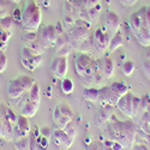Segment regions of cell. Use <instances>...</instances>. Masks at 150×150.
Returning a JSON list of instances; mask_svg holds the SVG:
<instances>
[{
  "instance_id": "1",
  "label": "cell",
  "mask_w": 150,
  "mask_h": 150,
  "mask_svg": "<svg viewBox=\"0 0 150 150\" xmlns=\"http://www.w3.org/2000/svg\"><path fill=\"white\" fill-rule=\"evenodd\" d=\"M108 132L112 141L121 143L125 148H131L136 139V126L132 121H119L113 119L108 125Z\"/></svg>"
},
{
  "instance_id": "2",
  "label": "cell",
  "mask_w": 150,
  "mask_h": 150,
  "mask_svg": "<svg viewBox=\"0 0 150 150\" xmlns=\"http://www.w3.org/2000/svg\"><path fill=\"white\" fill-rule=\"evenodd\" d=\"M41 25V10L35 0H28L22 10L23 31H37Z\"/></svg>"
},
{
  "instance_id": "3",
  "label": "cell",
  "mask_w": 150,
  "mask_h": 150,
  "mask_svg": "<svg viewBox=\"0 0 150 150\" xmlns=\"http://www.w3.org/2000/svg\"><path fill=\"white\" fill-rule=\"evenodd\" d=\"M35 84V79L29 76H19L16 79L8 82L7 85V96L10 98H18L24 93L30 91Z\"/></svg>"
},
{
  "instance_id": "4",
  "label": "cell",
  "mask_w": 150,
  "mask_h": 150,
  "mask_svg": "<svg viewBox=\"0 0 150 150\" xmlns=\"http://www.w3.org/2000/svg\"><path fill=\"white\" fill-rule=\"evenodd\" d=\"M90 27L89 25H82V24H74L70 29L69 37H70V45L73 49H78L79 46L90 36Z\"/></svg>"
},
{
  "instance_id": "5",
  "label": "cell",
  "mask_w": 150,
  "mask_h": 150,
  "mask_svg": "<svg viewBox=\"0 0 150 150\" xmlns=\"http://www.w3.org/2000/svg\"><path fill=\"white\" fill-rule=\"evenodd\" d=\"M37 39H39L47 48L55 46L58 33L54 25H46L37 30Z\"/></svg>"
},
{
  "instance_id": "6",
  "label": "cell",
  "mask_w": 150,
  "mask_h": 150,
  "mask_svg": "<svg viewBox=\"0 0 150 150\" xmlns=\"http://www.w3.org/2000/svg\"><path fill=\"white\" fill-rule=\"evenodd\" d=\"M67 69H69L67 57H55L52 59L51 65H49V70H51L52 74L58 79L65 78Z\"/></svg>"
},
{
  "instance_id": "7",
  "label": "cell",
  "mask_w": 150,
  "mask_h": 150,
  "mask_svg": "<svg viewBox=\"0 0 150 150\" xmlns=\"http://www.w3.org/2000/svg\"><path fill=\"white\" fill-rule=\"evenodd\" d=\"M93 40H94V46L100 53H103L106 49L109 47L110 39H109V34L107 28H98L95 30L93 35Z\"/></svg>"
},
{
  "instance_id": "8",
  "label": "cell",
  "mask_w": 150,
  "mask_h": 150,
  "mask_svg": "<svg viewBox=\"0 0 150 150\" xmlns=\"http://www.w3.org/2000/svg\"><path fill=\"white\" fill-rule=\"evenodd\" d=\"M120 97L112 90L109 85L102 86L101 89H98V102L102 106H113L115 107Z\"/></svg>"
},
{
  "instance_id": "9",
  "label": "cell",
  "mask_w": 150,
  "mask_h": 150,
  "mask_svg": "<svg viewBox=\"0 0 150 150\" xmlns=\"http://www.w3.org/2000/svg\"><path fill=\"white\" fill-rule=\"evenodd\" d=\"M52 139L60 150H67L73 143V139L66 133V131L59 129H55L52 132Z\"/></svg>"
},
{
  "instance_id": "10",
  "label": "cell",
  "mask_w": 150,
  "mask_h": 150,
  "mask_svg": "<svg viewBox=\"0 0 150 150\" xmlns=\"http://www.w3.org/2000/svg\"><path fill=\"white\" fill-rule=\"evenodd\" d=\"M133 96L134 95L131 94V93L125 94L124 96L120 97V100L118 101V103L115 106L121 113L127 118L134 117L133 115Z\"/></svg>"
},
{
  "instance_id": "11",
  "label": "cell",
  "mask_w": 150,
  "mask_h": 150,
  "mask_svg": "<svg viewBox=\"0 0 150 150\" xmlns=\"http://www.w3.org/2000/svg\"><path fill=\"white\" fill-rule=\"evenodd\" d=\"M98 61H100V72H101L102 77L106 79H109L114 74V70H115L114 61L109 57L98 59Z\"/></svg>"
},
{
  "instance_id": "12",
  "label": "cell",
  "mask_w": 150,
  "mask_h": 150,
  "mask_svg": "<svg viewBox=\"0 0 150 150\" xmlns=\"http://www.w3.org/2000/svg\"><path fill=\"white\" fill-rule=\"evenodd\" d=\"M120 17L113 11H108L106 15V28L108 31L115 34L120 29Z\"/></svg>"
},
{
  "instance_id": "13",
  "label": "cell",
  "mask_w": 150,
  "mask_h": 150,
  "mask_svg": "<svg viewBox=\"0 0 150 150\" xmlns=\"http://www.w3.org/2000/svg\"><path fill=\"white\" fill-rule=\"evenodd\" d=\"M112 112H113V106H102V108L100 109L95 115V124L101 125V124L106 122L107 120H109Z\"/></svg>"
},
{
  "instance_id": "14",
  "label": "cell",
  "mask_w": 150,
  "mask_h": 150,
  "mask_svg": "<svg viewBox=\"0 0 150 150\" xmlns=\"http://www.w3.org/2000/svg\"><path fill=\"white\" fill-rule=\"evenodd\" d=\"M39 107H40V103L39 102H35V101H28L22 106V109H21V114L22 115H25L27 118H31L36 114V112L39 110Z\"/></svg>"
},
{
  "instance_id": "15",
  "label": "cell",
  "mask_w": 150,
  "mask_h": 150,
  "mask_svg": "<svg viewBox=\"0 0 150 150\" xmlns=\"http://www.w3.org/2000/svg\"><path fill=\"white\" fill-rule=\"evenodd\" d=\"M25 47H28L34 54H39V55H42L45 53V51H46V48H47L39 39H36L33 42L25 43Z\"/></svg>"
},
{
  "instance_id": "16",
  "label": "cell",
  "mask_w": 150,
  "mask_h": 150,
  "mask_svg": "<svg viewBox=\"0 0 150 150\" xmlns=\"http://www.w3.org/2000/svg\"><path fill=\"white\" fill-rule=\"evenodd\" d=\"M83 98L89 102H98V89L96 88H84Z\"/></svg>"
},
{
  "instance_id": "17",
  "label": "cell",
  "mask_w": 150,
  "mask_h": 150,
  "mask_svg": "<svg viewBox=\"0 0 150 150\" xmlns=\"http://www.w3.org/2000/svg\"><path fill=\"white\" fill-rule=\"evenodd\" d=\"M109 86H110L112 90H113L119 97H121L125 94L129 93V86L125 84V83H122V82H114V83H112Z\"/></svg>"
},
{
  "instance_id": "18",
  "label": "cell",
  "mask_w": 150,
  "mask_h": 150,
  "mask_svg": "<svg viewBox=\"0 0 150 150\" xmlns=\"http://www.w3.org/2000/svg\"><path fill=\"white\" fill-rule=\"evenodd\" d=\"M120 46H122V34H121L120 31H117V33L113 35V37H112L108 49H109L110 52H114L115 49L119 48Z\"/></svg>"
},
{
  "instance_id": "19",
  "label": "cell",
  "mask_w": 150,
  "mask_h": 150,
  "mask_svg": "<svg viewBox=\"0 0 150 150\" xmlns=\"http://www.w3.org/2000/svg\"><path fill=\"white\" fill-rule=\"evenodd\" d=\"M60 89L65 95H70L74 89V84L69 78H62L61 82H60Z\"/></svg>"
},
{
  "instance_id": "20",
  "label": "cell",
  "mask_w": 150,
  "mask_h": 150,
  "mask_svg": "<svg viewBox=\"0 0 150 150\" xmlns=\"http://www.w3.org/2000/svg\"><path fill=\"white\" fill-rule=\"evenodd\" d=\"M57 107H58V109H59V112H60V114H61L62 117H66V118L73 120V110L71 109V107L69 106V103L62 102V103L58 105Z\"/></svg>"
},
{
  "instance_id": "21",
  "label": "cell",
  "mask_w": 150,
  "mask_h": 150,
  "mask_svg": "<svg viewBox=\"0 0 150 150\" xmlns=\"http://www.w3.org/2000/svg\"><path fill=\"white\" fill-rule=\"evenodd\" d=\"M29 93V96H28V100H30V101H35V102H39L40 103V100H41V93H40V86L37 85L36 83L34 84V86L30 89Z\"/></svg>"
},
{
  "instance_id": "22",
  "label": "cell",
  "mask_w": 150,
  "mask_h": 150,
  "mask_svg": "<svg viewBox=\"0 0 150 150\" xmlns=\"http://www.w3.org/2000/svg\"><path fill=\"white\" fill-rule=\"evenodd\" d=\"M100 12H101V6H100V4H98V5H96L95 7H91V8H89V10H88V13H89V17H90V22H91V24L97 23L98 18H100Z\"/></svg>"
},
{
  "instance_id": "23",
  "label": "cell",
  "mask_w": 150,
  "mask_h": 150,
  "mask_svg": "<svg viewBox=\"0 0 150 150\" xmlns=\"http://www.w3.org/2000/svg\"><path fill=\"white\" fill-rule=\"evenodd\" d=\"M11 31L10 30H4L1 34H0V51L4 52L6 47H7V41L11 37Z\"/></svg>"
},
{
  "instance_id": "24",
  "label": "cell",
  "mask_w": 150,
  "mask_h": 150,
  "mask_svg": "<svg viewBox=\"0 0 150 150\" xmlns=\"http://www.w3.org/2000/svg\"><path fill=\"white\" fill-rule=\"evenodd\" d=\"M13 18L11 16H5L3 18H0V27H1L4 30H10L12 27H13Z\"/></svg>"
},
{
  "instance_id": "25",
  "label": "cell",
  "mask_w": 150,
  "mask_h": 150,
  "mask_svg": "<svg viewBox=\"0 0 150 150\" xmlns=\"http://www.w3.org/2000/svg\"><path fill=\"white\" fill-rule=\"evenodd\" d=\"M121 70H122L125 76H131V74L133 73V71H134V62L131 61V60L125 61L122 64V66H121Z\"/></svg>"
},
{
  "instance_id": "26",
  "label": "cell",
  "mask_w": 150,
  "mask_h": 150,
  "mask_svg": "<svg viewBox=\"0 0 150 150\" xmlns=\"http://www.w3.org/2000/svg\"><path fill=\"white\" fill-rule=\"evenodd\" d=\"M72 51V47L71 45H67V46H64V47H61V48H58L57 51H55V55L57 57H69L70 53Z\"/></svg>"
},
{
  "instance_id": "27",
  "label": "cell",
  "mask_w": 150,
  "mask_h": 150,
  "mask_svg": "<svg viewBox=\"0 0 150 150\" xmlns=\"http://www.w3.org/2000/svg\"><path fill=\"white\" fill-rule=\"evenodd\" d=\"M37 39V31H27L25 34L22 35V41H24L25 43L33 42Z\"/></svg>"
},
{
  "instance_id": "28",
  "label": "cell",
  "mask_w": 150,
  "mask_h": 150,
  "mask_svg": "<svg viewBox=\"0 0 150 150\" xmlns=\"http://www.w3.org/2000/svg\"><path fill=\"white\" fill-rule=\"evenodd\" d=\"M28 144H29V141L27 139V137H23V138H19L16 141L15 148L16 150H25L28 148Z\"/></svg>"
},
{
  "instance_id": "29",
  "label": "cell",
  "mask_w": 150,
  "mask_h": 150,
  "mask_svg": "<svg viewBox=\"0 0 150 150\" xmlns=\"http://www.w3.org/2000/svg\"><path fill=\"white\" fill-rule=\"evenodd\" d=\"M65 131H66V133L71 137V138L74 141V139H76V137H77V133H78V131H77V127L76 126H74V125L72 124V121L67 125V126H66V129H65Z\"/></svg>"
},
{
  "instance_id": "30",
  "label": "cell",
  "mask_w": 150,
  "mask_h": 150,
  "mask_svg": "<svg viewBox=\"0 0 150 150\" xmlns=\"http://www.w3.org/2000/svg\"><path fill=\"white\" fill-rule=\"evenodd\" d=\"M6 118L8 119V121H10L12 125H13V126H15V125L17 124L18 115H17V114H16L15 112L12 110L11 108H8V107H6Z\"/></svg>"
},
{
  "instance_id": "31",
  "label": "cell",
  "mask_w": 150,
  "mask_h": 150,
  "mask_svg": "<svg viewBox=\"0 0 150 150\" xmlns=\"http://www.w3.org/2000/svg\"><path fill=\"white\" fill-rule=\"evenodd\" d=\"M142 106V98L138 96H133V115H138Z\"/></svg>"
},
{
  "instance_id": "32",
  "label": "cell",
  "mask_w": 150,
  "mask_h": 150,
  "mask_svg": "<svg viewBox=\"0 0 150 150\" xmlns=\"http://www.w3.org/2000/svg\"><path fill=\"white\" fill-rule=\"evenodd\" d=\"M143 72L146 76V78L150 79V54H148L143 61Z\"/></svg>"
},
{
  "instance_id": "33",
  "label": "cell",
  "mask_w": 150,
  "mask_h": 150,
  "mask_svg": "<svg viewBox=\"0 0 150 150\" xmlns=\"http://www.w3.org/2000/svg\"><path fill=\"white\" fill-rule=\"evenodd\" d=\"M7 69V58L4 52H0V73L5 72Z\"/></svg>"
},
{
  "instance_id": "34",
  "label": "cell",
  "mask_w": 150,
  "mask_h": 150,
  "mask_svg": "<svg viewBox=\"0 0 150 150\" xmlns=\"http://www.w3.org/2000/svg\"><path fill=\"white\" fill-rule=\"evenodd\" d=\"M100 0H83V1H81L82 6H84L85 8H91V7H95L96 5H98Z\"/></svg>"
},
{
  "instance_id": "35",
  "label": "cell",
  "mask_w": 150,
  "mask_h": 150,
  "mask_svg": "<svg viewBox=\"0 0 150 150\" xmlns=\"http://www.w3.org/2000/svg\"><path fill=\"white\" fill-rule=\"evenodd\" d=\"M12 18H13V21L17 23H22V10L15 8L13 13H12Z\"/></svg>"
},
{
  "instance_id": "36",
  "label": "cell",
  "mask_w": 150,
  "mask_h": 150,
  "mask_svg": "<svg viewBox=\"0 0 150 150\" xmlns=\"http://www.w3.org/2000/svg\"><path fill=\"white\" fill-rule=\"evenodd\" d=\"M52 130L49 129V127H43V129H41V136H43V137H47V138H49V137L52 136Z\"/></svg>"
},
{
  "instance_id": "37",
  "label": "cell",
  "mask_w": 150,
  "mask_h": 150,
  "mask_svg": "<svg viewBox=\"0 0 150 150\" xmlns=\"http://www.w3.org/2000/svg\"><path fill=\"white\" fill-rule=\"evenodd\" d=\"M112 149L113 150H125L126 148H125L121 143H119L117 141H113V143H112Z\"/></svg>"
},
{
  "instance_id": "38",
  "label": "cell",
  "mask_w": 150,
  "mask_h": 150,
  "mask_svg": "<svg viewBox=\"0 0 150 150\" xmlns=\"http://www.w3.org/2000/svg\"><path fill=\"white\" fill-rule=\"evenodd\" d=\"M124 6H133L138 0H119Z\"/></svg>"
},
{
  "instance_id": "39",
  "label": "cell",
  "mask_w": 150,
  "mask_h": 150,
  "mask_svg": "<svg viewBox=\"0 0 150 150\" xmlns=\"http://www.w3.org/2000/svg\"><path fill=\"white\" fill-rule=\"evenodd\" d=\"M85 150H100V146H98L97 143H93V142H91L90 144L86 145Z\"/></svg>"
},
{
  "instance_id": "40",
  "label": "cell",
  "mask_w": 150,
  "mask_h": 150,
  "mask_svg": "<svg viewBox=\"0 0 150 150\" xmlns=\"http://www.w3.org/2000/svg\"><path fill=\"white\" fill-rule=\"evenodd\" d=\"M43 7H48L49 6V4H51V0H37Z\"/></svg>"
},
{
  "instance_id": "41",
  "label": "cell",
  "mask_w": 150,
  "mask_h": 150,
  "mask_svg": "<svg viewBox=\"0 0 150 150\" xmlns=\"http://www.w3.org/2000/svg\"><path fill=\"white\" fill-rule=\"evenodd\" d=\"M133 150H149V149L146 148V145H144V144H139V145H136V146L133 148Z\"/></svg>"
},
{
  "instance_id": "42",
  "label": "cell",
  "mask_w": 150,
  "mask_h": 150,
  "mask_svg": "<svg viewBox=\"0 0 150 150\" xmlns=\"http://www.w3.org/2000/svg\"><path fill=\"white\" fill-rule=\"evenodd\" d=\"M3 136V121L1 119H0V137Z\"/></svg>"
},
{
  "instance_id": "43",
  "label": "cell",
  "mask_w": 150,
  "mask_h": 150,
  "mask_svg": "<svg viewBox=\"0 0 150 150\" xmlns=\"http://www.w3.org/2000/svg\"><path fill=\"white\" fill-rule=\"evenodd\" d=\"M102 150H113V149H112L110 146H106V145H103V146H102Z\"/></svg>"
},
{
  "instance_id": "44",
  "label": "cell",
  "mask_w": 150,
  "mask_h": 150,
  "mask_svg": "<svg viewBox=\"0 0 150 150\" xmlns=\"http://www.w3.org/2000/svg\"><path fill=\"white\" fill-rule=\"evenodd\" d=\"M12 1H13V3H19L21 0H12Z\"/></svg>"
},
{
  "instance_id": "45",
  "label": "cell",
  "mask_w": 150,
  "mask_h": 150,
  "mask_svg": "<svg viewBox=\"0 0 150 150\" xmlns=\"http://www.w3.org/2000/svg\"><path fill=\"white\" fill-rule=\"evenodd\" d=\"M3 31H4V29H3V28H1V27H0V34H1V33H3Z\"/></svg>"
}]
</instances>
